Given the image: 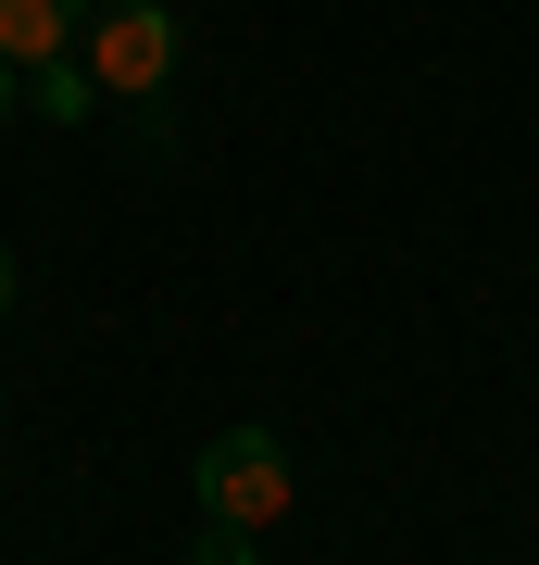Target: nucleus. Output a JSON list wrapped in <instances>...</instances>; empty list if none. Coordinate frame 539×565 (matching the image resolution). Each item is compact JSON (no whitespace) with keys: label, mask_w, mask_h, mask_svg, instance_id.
Segmentation results:
<instances>
[{"label":"nucleus","mask_w":539,"mask_h":565,"mask_svg":"<svg viewBox=\"0 0 539 565\" xmlns=\"http://www.w3.org/2000/svg\"><path fill=\"white\" fill-rule=\"evenodd\" d=\"M0 327H13V252H0Z\"/></svg>","instance_id":"0eeeda50"},{"label":"nucleus","mask_w":539,"mask_h":565,"mask_svg":"<svg viewBox=\"0 0 539 565\" xmlns=\"http://www.w3.org/2000/svg\"><path fill=\"white\" fill-rule=\"evenodd\" d=\"M188 565H263V553H251V527H214V515H201V553Z\"/></svg>","instance_id":"39448f33"},{"label":"nucleus","mask_w":539,"mask_h":565,"mask_svg":"<svg viewBox=\"0 0 539 565\" xmlns=\"http://www.w3.org/2000/svg\"><path fill=\"white\" fill-rule=\"evenodd\" d=\"M25 88H39V114H51V126H76V114L100 102V76H88L76 51H51V63H25Z\"/></svg>","instance_id":"20e7f679"},{"label":"nucleus","mask_w":539,"mask_h":565,"mask_svg":"<svg viewBox=\"0 0 539 565\" xmlns=\"http://www.w3.org/2000/svg\"><path fill=\"white\" fill-rule=\"evenodd\" d=\"M13 102H25V76H13V63H0V126H13Z\"/></svg>","instance_id":"423d86ee"},{"label":"nucleus","mask_w":539,"mask_h":565,"mask_svg":"<svg viewBox=\"0 0 539 565\" xmlns=\"http://www.w3.org/2000/svg\"><path fill=\"white\" fill-rule=\"evenodd\" d=\"M188 490H201L214 527H277L289 515V440L277 427H214L201 465H188Z\"/></svg>","instance_id":"f257e3e1"},{"label":"nucleus","mask_w":539,"mask_h":565,"mask_svg":"<svg viewBox=\"0 0 539 565\" xmlns=\"http://www.w3.org/2000/svg\"><path fill=\"white\" fill-rule=\"evenodd\" d=\"M88 39V0H0V63H51V51H76Z\"/></svg>","instance_id":"7ed1b4c3"},{"label":"nucleus","mask_w":539,"mask_h":565,"mask_svg":"<svg viewBox=\"0 0 539 565\" xmlns=\"http://www.w3.org/2000/svg\"><path fill=\"white\" fill-rule=\"evenodd\" d=\"M76 63L114 88V102H151V88L176 76V13H163V0H88Z\"/></svg>","instance_id":"f03ea898"}]
</instances>
